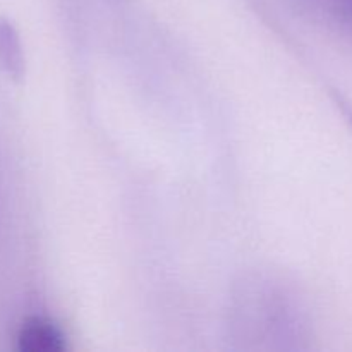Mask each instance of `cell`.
<instances>
[{
	"label": "cell",
	"mask_w": 352,
	"mask_h": 352,
	"mask_svg": "<svg viewBox=\"0 0 352 352\" xmlns=\"http://www.w3.org/2000/svg\"><path fill=\"white\" fill-rule=\"evenodd\" d=\"M336 2L337 10H339L342 16L352 17V0H333Z\"/></svg>",
	"instance_id": "3"
},
{
	"label": "cell",
	"mask_w": 352,
	"mask_h": 352,
	"mask_svg": "<svg viewBox=\"0 0 352 352\" xmlns=\"http://www.w3.org/2000/svg\"><path fill=\"white\" fill-rule=\"evenodd\" d=\"M19 349L26 352H58L64 349V339L57 329L41 322H31L19 332Z\"/></svg>",
	"instance_id": "1"
},
{
	"label": "cell",
	"mask_w": 352,
	"mask_h": 352,
	"mask_svg": "<svg viewBox=\"0 0 352 352\" xmlns=\"http://www.w3.org/2000/svg\"><path fill=\"white\" fill-rule=\"evenodd\" d=\"M0 60L9 71H16L19 65V50H17L16 36L7 23L0 21Z\"/></svg>",
	"instance_id": "2"
}]
</instances>
